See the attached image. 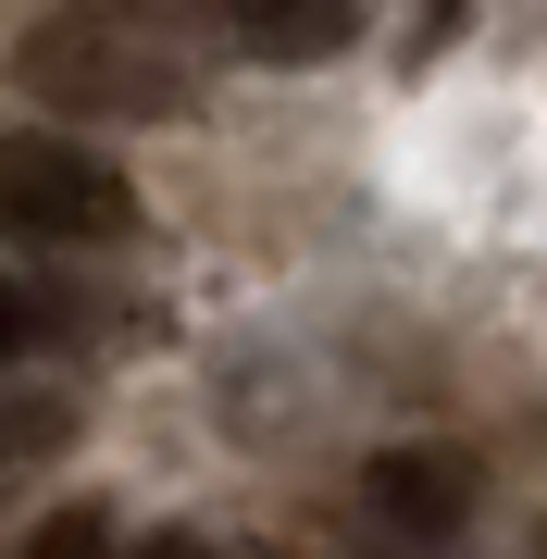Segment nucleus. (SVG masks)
Wrapping results in <instances>:
<instances>
[{"mask_svg": "<svg viewBox=\"0 0 547 559\" xmlns=\"http://www.w3.org/2000/svg\"><path fill=\"white\" fill-rule=\"evenodd\" d=\"M25 87L62 112H175L187 100V62L175 38L138 13V0H75L25 38Z\"/></svg>", "mask_w": 547, "mask_h": 559, "instance_id": "nucleus-1", "label": "nucleus"}, {"mask_svg": "<svg viewBox=\"0 0 547 559\" xmlns=\"http://www.w3.org/2000/svg\"><path fill=\"white\" fill-rule=\"evenodd\" d=\"M138 200H124V175L87 138H62V124H13L0 138V237L25 249H87V237H124Z\"/></svg>", "mask_w": 547, "mask_h": 559, "instance_id": "nucleus-2", "label": "nucleus"}, {"mask_svg": "<svg viewBox=\"0 0 547 559\" xmlns=\"http://www.w3.org/2000/svg\"><path fill=\"white\" fill-rule=\"evenodd\" d=\"M473 510H486V473H473L461 448H385L373 473H361V522L399 535V547H424V559L461 535Z\"/></svg>", "mask_w": 547, "mask_h": 559, "instance_id": "nucleus-3", "label": "nucleus"}, {"mask_svg": "<svg viewBox=\"0 0 547 559\" xmlns=\"http://www.w3.org/2000/svg\"><path fill=\"white\" fill-rule=\"evenodd\" d=\"M212 25L262 62H324L361 38V0H212Z\"/></svg>", "mask_w": 547, "mask_h": 559, "instance_id": "nucleus-4", "label": "nucleus"}, {"mask_svg": "<svg viewBox=\"0 0 547 559\" xmlns=\"http://www.w3.org/2000/svg\"><path fill=\"white\" fill-rule=\"evenodd\" d=\"M25 559H112V522H100V510H62V522H38Z\"/></svg>", "mask_w": 547, "mask_h": 559, "instance_id": "nucleus-5", "label": "nucleus"}, {"mask_svg": "<svg viewBox=\"0 0 547 559\" xmlns=\"http://www.w3.org/2000/svg\"><path fill=\"white\" fill-rule=\"evenodd\" d=\"M25 336H38V311H25V299H13V286H0V360H13Z\"/></svg>", "mask_w": 547, "mask_h": 559, "instance_id": "nucleus-6", "label": "nucleus"}, {"mask_svg": "<svg viewBox=\"0 0 547 559\" xmlns=\"http://www.w3.org/2000/svg\"><path fill=\"white\" fill-rule=\"evenodd\" d=\"M138 559H224V547H200V535H163V547H138Z\"/></svg>", "mask_w": 547, "mask_h": 559, "instance_id": "nucleus-7", "label": "nucleus"}, {"mask_svg": "<svg viewBox=\"0 0 547 559\" xmlns=\"http://www.w3.org/2000/svg\"><path fill=\"white\" fill-rule=\"evenodd\" d=\"M25 436H38V423H0V448H25Z\"/></svg>", "mask_w": 547, "mask_h": 559, "instance_id": "nucleus-8", "label": "nucleus"}]
</instances>
